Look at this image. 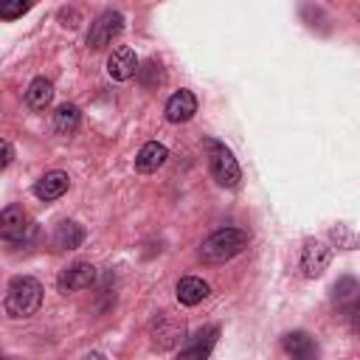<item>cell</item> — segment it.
<instances>
[{
	"mask_svg": "<svg viewBox=\"0 0 360 360\" xmlns=\"http://www.w3.org/2000/svg\"><path fill=\"white\" fill-rule=\"evenodd\" d=\"M248 233L242 228H219L200 245V262L202 264H222L233 256H239L248 248Z\"/></svg>",
	"mask_w": 360,
	"mask_h": 360,
	"instance_id": "6da1fadb",
	"label": "cell"
},
{
	"mask_svg": "<svg viewBox=\"0 0 360 360\" xmlns=\"http://www.w3.org/2000/svg\"><path fill=\"white\" fill-rule=\"evenodd\" d=\"M3 307H6V312L11 318H31L42 307V284L37 278H31V276L11 278Z\"/></svg>",
	"mask_w": 360,
	"mask_h": 360,
	"instance_id": "7a4b0ae2",
	"label": "cell"
},
{
	"mask_svg": "<svg viewBox=\"0 0 360 360\" xmlns=\"http://www.w3.org/2000/svg\"><path fill=\"white\" fill-rule=\"evenodd\" d=\"M205 149H208V169H211V177L222 186V188H236L239 180H242V172H239V163L233 158V152L214 141V138H205Z\"/></svg>",
	"mask_w": 360,
	"mask_h": 360,
	"instance_id": "3957f363",
	"label": "cell"
},
{
	"mask_svg": "<svg viewBox=\"0 0 360 360\" xmlns=\"http://www.w3.org/2000/svg\"><path fill=\"white\" fill-rule=\"evenodd\" d=\"M0 233L8 245H25L28 233H34V222H28L22 205H6L0 211Z\"/></svg>",
	"mask_w": 360,
	"mask_h": 360,
	"instance_id": "277c9868",
	"label": "cell"
},
{
	"mask_svg": "<svg viewBox=\"0 0 360 360\" xmlns=\"http://www.w3.org/2000/svg\"><path fill=\"white\" fill-rule=\"evenodd\" d=\"M121 28H124V17H121L118 11H104V14H98V17L93 20L90 31H87V48H90V51L107 48V45L121 34Z\"/></svg>",
	"mask_w": 360,
	"mask_h": 360,
	"instance_id": "5b68a950",
	"label": "cell"
},
{
	"mask_svg": "<svg viewBox=\"0 0 360 360\" xmlns=\"http://www.w3.org/2000/svg\"><path fill=\"white\" fill-rule=\"evenodd\" d=\"M149 335H152V343H155L158 349H172V346H177V343L186 338V323L177 321V318H172V315H163V312H160V315L152 321Z\"/></svg>",
	"mask_w": 360,
	"mask_h": 360,
	"instance_id": "8992f818",
	"label": "cell"
},
{
	"mask_svg": "<svg viewBox=\"0 0 360 360\" xmlns=\"http://www.w3.org/2000/svg\"><path fill=\"white\" fill-rule=\"evenodd\" d=\"M329 262H332V248L326 242H321V239H307L304 242V250H301V270H304V276H309V278L321 276L329 267Z\"/></svg>",
	"mask_w": 360,
	"mask_h": 360,
	"instance_id": "52a82bcc",
	"label": "cell"
},
{
	"mask_svg": "<svg viewBox=\"0 0 360 360\" xmlns=\"http://www.w3.org/2000/svg\"><path fill=\"white\" fill-rule=\"evenodd\" d=\"M96 276H98V273H96V267H93L90 262H76V264H70V267H65V270L59 273L56 284H59L62 292L87 290V287L96 284Z\"/></svg>",
	"mask_w": 360,
	"mask_h": 360,
	"instance_id": "ba28073f",
	"label": "cell"
},
{
	"mask_svg": "<svg viewBox=\"0 0 360 360\" xmlns=\"http://www.w3.org/2000/svg\"><path fill=\"white\" fill-rule=\"evenodd\" d=\"M70 188V177H68V172H59V169H53V172H45L37 183H34V197L37 200H42V202H51V200H59L65 191Z\"/></svg>",
	"mask_w": 360,
	"mask_h": 360,
	"instance_id": "9c48e42d",
	"label": "cell"
},
{
	"mask_svg": "<svg viewBox=\"0 0 360 360\" xmlns=\"http://www.w3.org/2000/svg\"><path fill=\"white\" fill-rule=\"evenodd\" d=\"M138 56H135V51L132 48H127V45H118L112 53H110V59H107V73L115 79V82H127V79H132L135 73H138Z\"/></svg>",
	"mask_w": 360,
	"mask_h": 360,
	"instance_id": "30bf717a",
	"label": "cell"
},
{
	"mask_svg": "<svg viewBox=\"0 0 360 360\" xmlns=\"http://www.w3.org/2000/svg\"><path fill=\"white\" fill-rule=\"evenodd\" d=\"M163 112H166V121L169 124H186L197 112V96L191 90H177L174 96H169Z\"/></svg>",
	"mask_w": 360,
	"mask_h": 360,
	"instance_id": "8fae6325",
	"label": "cell"
},
{
	"mask_svg": "<svg viewBox=\"0 0 360 360\" xmlns=\"http://www.w3.org/2000/svg\"><path fill=\"white\" fill-rule=\"evenodd\" d=\"M217 338H219V326H202V329H197L188 340H186V346L180 349V357H208L211 354V349H214V343H217Z\"/></svg>",
	"mask_w": 360,
	"mask_h": 360,
	"instance_id": "7c38bea8",
	"label": "cell"
},
{
	"mask_svg": "<svg viewBox=\"0 0 360 360\" xmlns=\"http://www.w3.org/2000/svg\"><path fill=\"white\" fill-rule=\"evenodd\" d=\"M166 158H169L166 146H163V143H158V141H149V143H143V146H141V152H138V158H135V169H138L141 174L158 172V169L166 163Z\"/></svg>",
	"mask_w": 360,
	"mask_h": 360,
	"instance_id": "4fadbf2b",
	"label": "cell"
},
{
	"mask_svg": "<svg viewBox=\"0 0 360 360\" xmlns=\"http://www.w3.org/2000/svg\"><path fill=\"white\" fill-rule=\"evenodd\" d=\"M208 284L202 281V278H197V276H186V278H180L177 281V301L183 304V307H194V304H200L202 298H208Z\"/></svg>",
	"mask_w": 360,
	"mask_h": 360,
	"instance_id": "5bb4252c",
	"label": "cell"
},
{
	"mask_svg": "<svg viewBox=\"0 0 360 360\" xmlns=\"http://www.w3.org/2000/svg\"><path fill=\"white\" fill-rule=\"evenodd\" d=\"M51 242H53L56 250H73V248H79L84 242V231L76 222H59L53 236H51Z\"/></svg>",
	"mask_w": 360,
	"mask_h": 360,
	"instance_id": "9a60e30c",
	"label": "cell"
},
{
	"mask_svg": "<svg viewBox=\"0 0 360 360\" xmlns=\"http://www.w3.org/2000/svg\"><path fill=\"white\" fill-rule=\"evenodd\" d=\"M51 98H53V84H51L45 76H37V79L28 84V90H25V104H28L31 110H45V107L51 104Z\"/></svg>",
	"mask_w": 360,
	"mask_h": 360,
	"instance_id": "2e32d148",
	"label": "cell"
},
{
	"mask_svg": "<svg viewBox=\"0 0 360 360\" xmlns=\"http://www.w3.org/2000/svg\"><path fill=\"white\" fill-rule=\"evenodd\" d=\"M281 349L287 354H292V357H312L318 352L315 343H312V338L307 332H287L281 338Z\"/></svg>",
	"mask_w": 360,
	"mask_h": 360,
	"instance_id": "e0dca14e",
	"label": "cell"
},
{
	"mask_svg": "<svg viewBox=\"0 0 360 360\" xmlns=\"http://www.w3.org/2000/svg\"><path fill=\"white\" fill-rule=\"evenodd\" d=\"M82 121V110L76 104H62L56 112H53V132L56 135H70Z\"/></svg>",
	"mask_w": 360,
	"mask_h": 360,
	"instance_id": "ac0fdd59",
	"label": "cell"
},
{
	"mask_svg": "<svg viewBox=\"0 0 360 360\" xmlns=\"http://www.w3.org/2000/svg\"><path fill=\"white\" fill-rule=\"evenodd\" d=\"M138 82L143 84V87H158L166 76H163V68H160V62H155V59H149V62H143L141 68H138Z\"/></svg>",
	"mask_w": 360,
	"mask_h": 360,
	"instance_id": "d6986e66",
	"label": "cell"
},
{
	"mask_svg": "<svg viewBox=\"0 0 360 360\" xmlns=\"http://www.w3.org/2000/svg\"><path fill=\"white\" fill-rule=\"evenodd\" d=\"M37 0H0V17L3 20H17L22 17Z\"/></svg>",
	"mask_w": 360,
	"mask_h": 360,
	"instance_id": "ffe728a7",
	"label": "cell"
},
{
	"mask_svg": "<svg viewBox=\"0 0 360 360\" xmlns=\"http://www.w3.org/2000/svg\"><path fill=\"white\" fill-rule=\"evenodd\" d=\"M357 292H360V284H357L354 278H349V276L340 278V281L332 287V298H335V301H349V298H354Z\"/></svg>",
	"mask_w": 360,
	"mask_h": 360,
	"instance_id": "44dd1931",
	"label": "cell"
},
{
	"mask_svg": "<svg viewBox=\"0 0 360 360\" xmlns=\"http://www.w3.org/2000/svg\"><path fill=\"white\" fill-rule=\"evenodd\" d=\"M332 239L338 242V248H354L357 245V236H352L343 225H338V228H332Z\"/></svg>",
	"mask_w": 360,
	"mask_h": 360,
	"instance_id": "7402d4cb",
	"label": "cell"
},
{
	"mask_svg": "<svg viewBox=\"0 0 360 360\" xmlns=\"http://www.w3.org/2000/svg\"><path fill=\"white\" fill-rule=\"evenodd\" d=\"M346 315H349V323L360 329V292L354 295V301H352V307L346 309Z\"/></svg>",
	"mask_w": 360,
	"mask_h": 360,
	"instance_id": "603a6c76",
	"label": "cell"
},
{
	"mask_svg": "<svg viewBox=\"0 0 360 360\" xmlns=\"http://www.w3.org/2000/svg\"><path fill=\"white\" fill-rule=\"evenodd\" d=\"M11 160H14V149H11V143H8V141H3V169H6Z\"/></svg>",
	"mask_w": 360,
	"mask_h": 360,
	"instance_id": "cb8c5ba5",
	"label": "cell"
}]
</instances>
